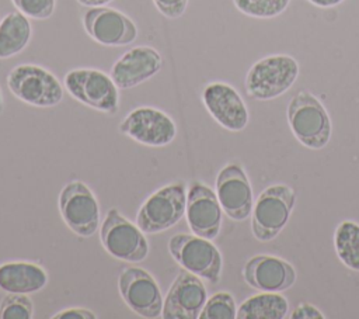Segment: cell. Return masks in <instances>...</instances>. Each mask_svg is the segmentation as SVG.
Here are the masks:
<instances>
[{
	"instance_id": "cell-1",
	"label": "cell",
	"mask_w": 359,
	"mask_h": 319,
	"mask_svg": "<svg viewBox=\"0 0 359 319\" xmlns=\"http://www.w3.org/2000/svg\"><path fill=\"white\" fill-rule=\"evenodd\" d=\"M286 118L293 136L304 148L320 150L331 139L330 114L317 96L309 90L297 91L286 107Z\"/></svg>"
},
{
	"instance_id": "cell-2",
	"label": "cell",
	"mask_w": 359,
	"mask_h": 319,
	"mask_svg": "<svg viewBox=\"0 0 359 319\" xmlns=\"http://www.w3.org/2000/svg\"><path fill=\"white\" fill-rule=\"evenodd\" d=\"M299 62L287 53L266 55L251 65L245 74L247 94L258 101H269L283 96L296 83Z\"/></svg>"
},
{
	"instance_id": "cell-3",
	"label": "cell",
	"mask_w": 359,
	"mask_h": 319,
	"mask_svg": "<svg viewBox=\"0 0 359 319\" xmlns=\"http://www.w3.org/2000/svg\"><path fill=\"white\" fill-rule=\"evenodd\" d=\"M7 87L20 101L39 108L55 107L63 100V84L46 67L21 63L7 74Z\"/></svg>"
},
{
	"instance_id": "cell-4",
	"label": "cell",
	"mask_w": 359,
	"mask_h": 319,
	"mask_svg": "<svg viewBox=\"0 0 359 319\" xmlns=\"http://www.w3.org/2000/svg\"><path fill=\"white\" fill-rule=\"evenodd\" d=\"M296 205V193L286 184L266 187L254 201L251 232L259 242L275 239L289 222Z\"/></svg>"
},
{
	"instance_id": "cell-5",
	"label": "cell",
	"mask_w": 359,
	"mask_h": 319,
	"mask_svg": "<svg viewBox=\"0 0 359 319\" xmlns=\"http://www.w3.org/2000/svg\"><path fill=\"white\" fill-rule=\"evenodd\" d=\"M63 87L74 100L95 111L115 114L119 108V89L111 74L100 69H72L63 77Z\"/></svg>"
},
{
	"instance_id": "cell-6",
	"label": "cell",
	"mask_w": 359,
	"mask_h": 319,
	"mask_svg": "<svg viewBox=\"0 0 359 319\" xmlns=\"http://www.w3.org/2000/svg\"><path fill=\"white\" fill-rule=\"evenodd\" d=\"M187 187L174 181L156 190L144 200L136 214L137 226L149 235L168 230L185 215Z\"/></svg>"
},
{
	"instance_id": "cell-7",
	"label": "cell",
	"mask_w": 359,
	"mask_h": 319,
	"mask_svg": "<svg viewBox=\"0 0 359 319\" xmlns=\"http://www.w3.org/2000/svg\"><path fill=\"white\" fill-rule=\"evenodd\" d=\"M168 252L182 268L202 280L210 284L220 281L223 257L210 239L195 233H177L168 240Z\"/></svg>"
},
{
	"instance_id": "cell-8",
	"label": "cell",
	"mask_w": 359,
	"mask_h": 319,
	"mask_svg": "<svg viewBox=\"0 0 359 319\" xmlns=\"http://www.w3.org/2000/svg\"><path fill=\"white\" fill-rule=\"evenodd\" d=\"M100 240L108 254L122 261L140 263L149 256V242L144 232L116 208L108 209L101 222Z\"/></svg>"
},
{
	"instance_id": "cell-9",
	"label": "cell",
	"mask_w": 359,
	"mask_h": 319,
	"mask_svg": "<svg viewBox=\"0 0 359 319\" xmlns=\"http://www.w3.org/2000/svg\"><path fill=\"white\" fill-rule=\"evenodd\" d=\"M59 212L66 226L81 237L93 236L101 222L100 205L91 188L80 181H69L59 194Z\"/></svg>"
},
{
	"instance_id": "cell-10",
	"label": "cell",
	"mask_w": 359,
	"mask_h": 319,
	"mask_svg": "<svg viewBox=\"0 0 359 319\" xmlns=\"http://www.w3.org/2000/svg\"><path fill=\"white\" fill-rule=\"evenodd\" d=\"M118 129L135 142L151 148L167 146L177 136L174 119L163 110L149 105L136 107L129 111Z\"/></svg>"
},
{
	"instance_id": "cell-11",
	"label": "cell",
	"mask_w": 359,
	"mask_h": 319,
	"mask_svg": "<svg viewBox=\"0 0 359 319\" xmlns=\"http://www.w3.org/2000/svg\"><path fill=\"white\" fill-rule=\"evenodd\" d=\"M118 289L123 302L139 316L161 318L163 294L156 278L144 268L128 266L121 270Z\"/></svg>"
},
{
	"instance_id": "cell-12",
	"label": "cell",
	"mask_w": 359,
	"mask_h": 319,
	"mask_svg": "<svg viewBox=\"0 0 359 319\" xmlns=\"http://www.w3.org/2000/svg\"><path fill=\"white\" fill-rule=\"evenodd\" d=\"M215 191L223 214L236 222H243L251 216L254 193L244 167L237 162L224 164L215 183Z\"/></svg>"
},
{
	"instance_id": "cell-13",
	"label": "cell",
	"mask_w": 359,
	"mask_h": 319,
	"mask_svg": "<svg viewBox=\"0 0 359 319\" xmlns=\"http://www.w3.org/2000/svg\"><path fill=\"white\" fill-rule=\"evenodd\" d=\"M83 27L91 39L104 46L129 45L139 34L137 25L129 15L108 6L86 10Z\"/></svg>"
},
{
	"instance_id": "cell-14",
	"label": "cell",
	"mask_w": 359,
	"mask_h": 319,
	"mask_svg": "<svg viewBox=\"0 0 359 319\" xmlns=\"http://www.w3.org/2000/svg\"><path fill=\"white\" fill-rule=\"evenodd\" d=\"M202 103L210 117L230 132L243 131L250 121L241 94L226 82H210L202 90Z\"/></svg>"
},
{
	"instance_id": "cell-15",
	"label": "cell",
	"mask_w": 359,
	"mask_h": 319,
	"mask_svg": "<svg viewBox=\"0 0 359 319\" xmlns=\"http://www.w3.org/2000/svg\"><path fill=\"white\" fill-rule=\"evenodd\" d=\"M208 299V289L201 277L182 268L171 282L164 301V319H196Z\"/></svg>"
},
{
	"instance_id": "cell-16",
	"label": "cell",
	"mask_w": 359,
	"mask_h": 319,
	"mask_svg": "<svg viewBox=\"0 0 359 319\" xmlns=\"http://www.w3.org/2000/svg\"><path fill=\"white\" fill-rule=\"evenodd\" d=\"M185 218L192 233L210 240L216 239L223 218L216 191L202 181H192L187 188Z\"/></svg>"
},
{
	"instance_id": "cell-17",
	"label": "cell",
	"mask_w": 359,
	"mask_h": 319,
	"mask_svg": "<svg viewBox=\"0 0 359 319\" xmlns=\"http://www.w3.org/2000/svg\"><path fill=\"white\" fill-rule=\"evenodd\" d=\"M163 67L161 53L149 45L133 46L115 60L109 74L118 89L136 87L157 74Z\"/></svg>"
},
{
	"instance_id": "cell-18",
	"label": "cell",
	"mask_w": 359,
	"mask_h": 319,
	"mask_svg": "<svg viewBox=\"0 0 359 319\" xmlns=\"http://www.w3.org/2000/svg\"><path fill=\"white\" fill-rule=\"evenodd\" d=\"M243 277L257 291L282 292L296 282L297 275L287 260L275 254H257L244 264Z\"/></svg>"
},
{
	"instance_id": "cell-19",
	"label": "cell",
	"mask_w": 359,
	"mask_h": 319,
	"mask_svg": "<svg viewBox=\"0 0 359 319\" xmlns=\"http://www.w3.org/2000/svg\"><path fill=\"white\" fill-rule=\"evenodd\" d=\"M46 270L31 261H7L0 264V289L11 294H35L46 287Z\"/></svg>"
},
{
	"instance_id": "cell-20",
	"label": "cell",
	"mask_w": 359,
	"mask_h": 319,
	"mask_svg": "<svg viewBox=\"0 0 359 319\" xmlns=\"http://www.w3.org/2000/svg\"><path fill=\"white\" fill-rule=\"evenodd\" d=\"M31 18L21 11H10L0 20V59L21 53L32 38Z\"/></svg>"
},
{
	"instance_id": "cell-21",
	"label": "cell",
	"mask_w": 359,
	"mask_h": 319,
	"mask_svg": "<svg viewBox=\"0 0 359 319\" xmlns=\"http://www.w3.org/2000/svg\"><path fill=\"white\" fill-rule=\"evenodd\" d=\"M289 301L280 292L259 291L237 308L238 319H283L289 316Z\"/></svg>"
},
{
	"instance_id": "cell-22",
	"label": "cell",
	"mask_w": 359,
	"mask_h": 319,
	"mask_svg": "<svg viewBox=\"0 0 359 319\" xmlns=\"http://www.w3.org/2000/svg\"><path fill=\"white\" fill-rule=\"evenodd\" d=\"M338 260L349 270L359 271V223L351 219L338 223L334 232Z\"/></svg>"
},
{
	"instance_id": "cell-23",
	"label": "cell",
	"mask_w": 359,
	"mask_h": 319,
	"mask_svg": "<svg viewBox=\"0 0 359 319\" xmlns=\"http://www.w3.org/2000/svg\"><path fill=\"white\" fill-rule=\"evenodd\" d=\"M290 0H233L234 7L252 18H275L289 6Z\"/></svg>"
},
{
	"instance_id": "cell-24",
	"label": "cell",
	"mask_w": 359,
	"mask_h": 319,
	"mask_svg": "<svg viewBox=\"0 0 359 319\" xmlns=\"http://www.w3.org/2000/svg\"><path fill=\"white\" fill-rule=\"evenodd\" d=\"M237 306L234 297L227 291L215 292L209 297L201 311L199 319H234Z\"/></svg>"
},
{
	"instance_id": "cell-25",
	"label": "cell",
	"mask_w": 359,
	"mask_h": 319,
	"mask_svg": "<svg viewBox=\"0 0 359 319\" xmlns=\"http://www.w3.org/2000/svg\"><path fill=\"white\" fill-rule=\"evenodd\" d=\"M34 302L27 294L7 292L0 302V319H31Z\"/></svg>"
},
{
	"instance_id": "cell-26",
	"label": "cell",
	"mask_w": 359,
	"mask_h": 319,
	"mask_svg": "<svg viewBox=\"0 0 359 319\" xmlns=\"http://www.w3.org/2000/svg\"><path fill=\"white\" fill-rule=\"evenodd\" d=\"M15 10L31 20H46L55 13L56 0H11Z\"/></svg>"
},
{
	"instance_id": "cell-27",
	"label": "cell",
	"mask_w": 359,
	"mask_h": 319,
	"mask_svg": "<svg viewBox=\"0 0 359 319\" xmlns=\"http://www.w3.org/2000/svg\"><path fill=\"white\" fill-rule=\"evenodd\" d=\"M188 1L189 0H153V4L160 14L170 20H175L185 13Z\"/></svg>"
},
{
	"instance_id": "cell-28",
	"label": "cell",
	"mask_w": 359,
	"mask_h": 319,
	"mask_svg": "<svg viewBox=\"0 0 359 319\" xmlns=\"http://www.w3.org/2000/svg\"><path fill=\"white\" fill-rule=\"evenodd\" d=\"M290 319H324L325 315L313 304L300 302L289 313Z\"/></svg>"
},
{
	"instance_id": "cell-29",
	"label": "cell",
	"mask_w": 359,
	"mask_h": 319,
	"mask_svg": "<svg viewBox=\"0 0 359 319\" xmlns=\"http://www.w3.org/2000/svg\"><path fill=\"white\" fill-rule=\"evenodd\" d=\"M97 315L87 308H66L52 316V319H95Z\"/></svg>"
},
{
	"instance_id": "cell-30",
	"label": "cell",
	"mask_w": 359,
	"mask_h": 319,
	"mask_svg": "<svg viewBox=\"0 0 359 319\" xmlns=\"http://www.w3.org/2000/svg\"><path fill=\"white\" fill-rule=\"evenodd\" d=\"M307 1L320 8H331L341 4L344 0H307Z\"/></svg>"
},
{
	"instance_id": "cell-31",
	"label": "cell",
	"mask_w": 359,
	"mask_h": 319,
	"mask_svg": "<svg viewBox=\"0 0 359 319\" xmlns=\"http://www.w3.org/2000/svg\"><path fill=\"white\" fill-rule=\"evenodd\" d=\"M111 1L114 0H77L79 4L84 6V7H102V6H108Z\"/></svg>"
},
{
	"instance_id": "cell-32",
	"label": "cell",
	"mask_w": 359,
	"mask_h": 319,
	"mask_svg": "<svg viewBox=\"0 0 359 319\" xmlns=\"http://www.w3.org/2000/svg\"><path fill=\"white\" fill-rule=\"evenodd\" d=\"M3 110H4V100H3V93L0 89V112H3Z\"/></svg>"
}]
</instances>
